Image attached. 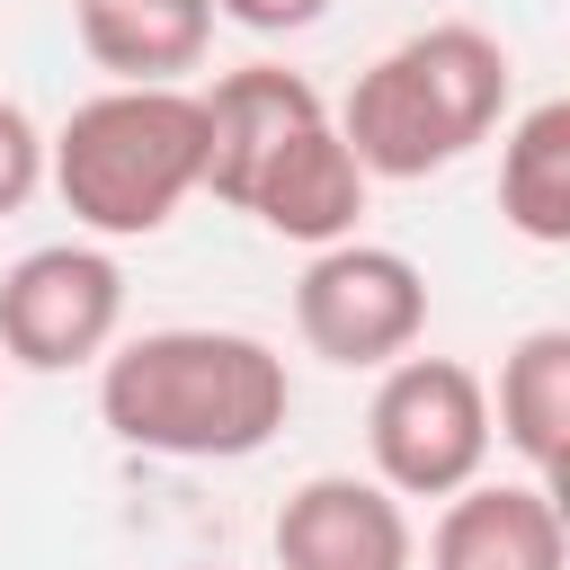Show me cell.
<instances>
[{
    "instance_id": "6da1fadb",
    "label": "cell",
    "mask_w": 570,
    "mask_h": 570,
    "mask_svg": "<svg viewBox=\"0 0 570 570\" xmlns=\"http://www.w3.org/2000/svg\"><path fill=\"white\" fill-rule=\"evenodd\" d=\"M294 410L285 356L249 330H142L98 374V419L134 454L169 463H240Z\"/></svg>"
},
{
    "instance_id": "7a4b0ae2",
    "label": "cell",
    "mask_w": 570,
    "mask_h": 570,
    "mask_svg": "<svg viewBox=\"0 0 570 570\" xmlns=\"http://www.w3.org/2000/svg\"><path fill=\"white\" fill-rule=\"evenodd\" d=\"M508 53L481 27H428L410 45H392L374 71H356L338 142L356 151L365 178H428L445 160H463L472 142H490V125L508 116Z\"/></svg>"
},
{
    "instance_id": "3957f363",
    "label": "cell",
    "mask_w": 570,
    "mask_h": 570,
    "mask_svg": "<svg viewBox=\"0 0 570 570\" xmlns=\"http://www.w3.org/2000/svg\"><path fill=\"white\" fill-rule=\"evenodd\" d=\"M53 187L89 232H160L196 187H205V107L196 89H107L89 107H71V125L53 134Z\"/></svg>"
},
{
    "instance_id": "277c9868",
    "label": "cell",
    "mask_w": 570,
    "mask_h": 570,
    "mask_svg": "<svg viewBox=\"0 0 570 570\" xmlns=\"http://www.w3.org/2000/svg\"><path fill=\"white\" fill-rule=\"evenodd\" d=\"M374 481L392 499H454L490 463V392L454 356H392L365 410Z\"/></svg>"
},
{
    "instance_id": "5b68a950",
    "label": "cell",
    "mask_w": 570,
    "mask_h": 570,
    "mask_svg": "<svg viewBox=\"0 0 570 570\" xmlns=\"http://www.w3.org/2000/svg\"><path fill=\"white\" fill-rule=\"evenodd\" d=\"M294 330L312 356L330 365H392L419 347L428 330V276L401 258V249H374V240H330L303 285H294Z\"/></svg>"
},
{
    "instance_id": "8992f818",
    "label": "cell",
    "mask_w": 570,
    "mask_h": 570,
    "mask_svg": "<svg viewBox=\"0 0 570 570\" xmlns=\"http://www.w3.org/2000/svg\"><path fill=\"white\" fill-rule=\"evenodd\" d=\"M125 312V276L98 249H27L0 276V356L27 374H71L89 356H107Z\"/></svg>"
},
{
    "instance_id": "52a82bcc",
    "label": "cell",
    "mask_w": 570,
    "mask_h": 570,
    "mask_svg": "<svg viewBox=\"0 0 570 570\" xmlns=\"http://www.w3.org/2000/svg\"><path fill=\"white\" fill-rule=\"evenodd\" d=\"M276 570H410V517L383 481L321 472L276 508Z\"/></svg>"
},
{
    "instance_id": "ba28073f",
    "label": "cell",
    "mask_w": 570,
    "mask_h": 570,
    "mask_svg": "<svg viewBox=\"0 0 570 570\" xmlns=\"http://www.w3.org/2000/svg\"><path fill=\"white\" fill-rule=\"evenodd\" d=\"M196 107H205V187H214L223 205H249L258 169H267L303 125H321V89H312L303 71H285V62L223 71Z\"/></svg>"
},
{
    "instance_id": "9c48e42d",
    "label": "cell",
    "mask_w": 570,
    "mask_h": 570,
    "mask_svg": "<svg viewBox=\"0 0 570 570\" xmlns=\"http://www.w3.org/2000/svg\"><path fill=\"white\" fill-rule=\"evenodd\" d=\"M428 570H570L561 499L543 481H463L428 534Z\"/></svg>"
},
{
    "instance_id": "30bf717a",
    "label": "cell",
    "mask_w": 570,
    "mask_h": 570,
    "mask_svg": "<svg viewBox=\"0 0 570 570\" xmlns=\"http://www.w3.org/2000/svg\"><path fill=\"white\" fill-rule=\"evenodd\" d=\"M240 214H258L276 240L330 249V240H347L356 214H365V169H356V151L338 142V125L321 116V125H303V134L258 169V187H249Z\"/></svg>"
},
{
    "instance_id": "8fae6325",
    "label": "cell",
    "mask_w": 570,
    "mask_h": 570,
    "mask_svg": "<svg viewBox=\"0 0 570 570\" xmlns=\"http://www.w3.org/2000/svg\"><path fill=\"white\" fill-rule=\"evenodd\" d=\"M214 0H80V53L116 71V89H169L205 62Z\"/></svg>"
},
{
    "instance_id": "7c38bea8",
    "label": "cell",
    "mask_w": 570,
    "mask_h": 570,
    "mask_svg": "<svg viewBox=\"0 0 570 570\" xmlns=\"http://www.w3.org/2000/svg\"><path fill=\"white\" fill-rule=\"evenodd\" d=\"M499 436L552 490L570 472V330H525L499 365Z\"/></svg>"
},
{
    "instance_id": "4fadbf2b",
    "label": "cell",
    "mask_w": 570,
    "mask_h": 570,
    "mask_svg": "<svg viewBox=\"0 0 570 570\" xmlns=\"http://www.w3.org/2000/svg\"><path fill=\"white\" fill-rule=\"evenodd\" d=\"M499 214L534 249L570 240V98H543L517 116V134L499 151Z\"/></svg>"
},
{
    "instance_id": "5bb4252c",
    "label": "cell",
    "mask_w": 570,
    "mask_h": 570,
    "mask_svg": "<svg viewBox=\"0 0 570 570\" xmlns=\"http://www.w3.org/2000/svg\"><path fill=\"white\" fill-rule=\"evenodd\" d=\"M36 187H45V134L27 125V107L0 98V214H18Z\"/></svg>"
},
{
    "instance_id": "9a60e30c",
    "label": "cell",
    "mask_w": 570,
    "mask_h": 570,
    "mask_svg": "<svg viewBox=\"0 0 570 570\" xmlns=\"http://www.w3.org/2000/svg\"><path fill=\"white\" fill-rule=\"evenodd\" d=\"M232 27H249V36H294V27H312V18H330V0H214Z\"/></svg>"
},
{
    "instance_id": "2e32d148",
    "label": "cell",
    "mask_w": 570,
    "mask_h": 570,
    "mask_svg": "<svg viewBox=\"0 0 570 570\" xmlns=\"http://www.w3.org/2000/svg\"><path fill=\"white\" fill-rule=\"evenodd\" d=\"M187 570H214V561H187Z\"/></svg>"
}]
</instances>
